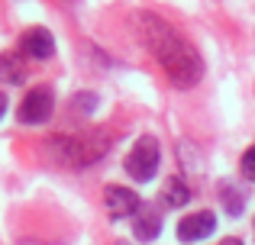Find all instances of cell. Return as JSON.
<instances>
[{
	"label": "cell",
	"instance_id": "cell-1",
	"mask_svg": "<svg viewBox=\"0 0 255 245\" xmlns=\"http://www.w3.org/2000/svg\"><path fill=\"white\" fill-rule=\"evenodd\" d=\"M136 32H139L142 45L152 52V58L162 65V71L168 75V81L178 90H187V87H194V84L200 81L204 62H200L197 49L174 29L168 19H162L158 13L142 10V13H136Z\"/></svg>",
	"mask_w": 255,
	"mask_h": 245
},
{
	"label": "cell",
	"instance_id": "cell-2",
	"mask_svg": "<svg viewBox=\"0 0 255 245\" xmlns=\"http://www.w3.org/2000/svg\"><path fill=\"white\" fill-rule=\"evenodd\" d=\"M49 149L55 152V158L62 164H71V168H84V164H94L110 152V136L100 129H87L78 132V136H62L52 139Z\"/></svg>",
	"mask_w": 255,
	"mask_h": 245
},
{
	"label": "cell",
	"instance_id": "cell-3",
	"mask_svg": "<svg viewBox=\"0 0 255 245\" xmlns=\"http://www.w3.org/2000/svg\"><path fill=\"white\" fill-rule=\"evenodd\" d=\"M158 162H162L158 139L155 136H139L136 145L129 149V155H126V174L132 181H149V177H155Z\"/></svg>",
	"mask_w": 255,
	"mask_h": 245
},
{
	"label": "cell",
	"instance_id": "cell-4",
	"mask_svg": "<svg viewBox=\"0 0 255 245\" xmlns=\"http://www.w3.org/2000/svg\"><path fill=\"white\" fill-rule=\"evenodd\" d=\"M52 110H55V97H52V90L49 87H32L29 94L23 97V103H19V123L39 126V123H45L52 116Z\"/></svg>",
	"mask_w": 255,
	"mask_h": 245
},
{
	"label": "cell",
	"instance_id": "cell-5",
	"mask_svg": "<svg viewBox=\"0 0 255 245\" xmlns=\"http://www.w3.org/2000/svg\"><path fill=\"white\" fill-rule=\"evenodd\" d=\"M52 52H55V39H52V32L42 29V26H32V29H26L23 36H19V55L23 58L45 62V58H52Z\"/></svg>",
	"mask_w": 255,
	"mask_h": 245
},
{
	"label": "cell",
	"instance_id": "cell-6",
	"mask_svg": "<svg viewBox=\"0 0 255 245\" xmlns=\"http://www.w3.org/2000/svg\"><path fill=\"white\" fill-rule=\"evenodd\" d=\"M104 203H107V213H110L113 220H123V216H136V210L142 207V200H139L136 190L120 187V184H113V187H107V190H104Z\"/></svg>",
	"mask_w": 255,
	"mask_h": 245
},
{
	"label": "cell",
	"instance_id": "cell-7",
	"mask_svg": "<svg viewBox=\"0 0 255 245\" xmlns=\"http://www.w3.org/2000/svg\"><path fill=\"white\" fill-rule=\"evenodd\" d=\"M217 229V216L210 210H197V213H187L178 223V239L181 242H200Z\"/></svg>",
	"mask_w": 255,
	"mask_h": 245
},
{
	"label": "cell",
	"instance_id": "cell-8",
	"mask_svg": "<svg viewBox=\"0 0 255 245\" xmlns=\"http://www.w3.org/2000/svg\"><path fill=\"white\" fill-rule=\"evenodd\" d=\"M132 233H136V239L142 242H152L158 233H162V213H158L155 207H139L136 216H132Z\"/></svg>",
	"mask_w": 255,
	"mask_h": 245
},
{
	"label": "cell",
	"instance_id": "cell-9",
	"mask_svg": "<svg viewBox=\"0 0 255 245\" xmlns=\"http://www.w3.org/2000/svg\"><path fill=\"white\" fill-rule=\"evenodd\" d=\"M0 81H3V84H23L26 81V62H23V55H16V52L0 55Z\"/></svg>",
	"mask_w": 255,
	"mask_h": 245
},
{
	"label": "cell",
	"instance_id": "cell-10",
	"mask_svg": "<svg viewBox=\"0 0 255 245\" xmlns=\"http://www.w3.org/2000/svg\"><path fill=\"white\" fill-rule=\"evenodd\" d=\"M187 200H191V187L181 177H168L162 187V203L165 207H184Z\"/></svg>",
	"mask_w": 255,
	"mask_h": 245
},
{
	"label": "cell",
	"instance_id": "cell-11",
	"mask_svg": "<svg viewBox=\"0 0 255 245\" xmlns=\"http://www.w3.org/2000/svg\"><path fill=\"white\" fill-rule=\"evenodd\" d=\"M239 171H243L246 181H255V145H252V149H246L243 162H239Z\"/></svg>",
	"mask_w": 255,
	"mask_h": 245
},
{
	"label": "cell",
	"instance_id": "cell-12",
	"mask_svg": "<svg viewBox=\"0 0 255 245\" xmlns=\"http://www.w3.org/2000/svg\"><path fill=\"white\" fill-rule=\"evenodd\" d=\"M223 200H230V213H233V216H236V213H243V197H239V194H233L230 187L223 190Z\"/></svg>",
	"mask_w": 255,
	"mask_h": 245
},
{
	"label": "cell",
	"instance_id": "cell-13",
	"mask_svg": "<svg viewBox=\"0 0 255 245\" xmlns=\"http://www.w3.org/2000/svg\"><path fill=\"white\" fill-rule=\"evenodd\" d=\"M3 113H6V97L0 94V116H3Z\"/></svg>",
	"mask_w": 255,
	"mask_h": 245
},
{
	"label": "cell",
	"instance_id": "cell-14",
	"mask_svg": "<svg viewBox=\"0 0 255 245\" xmlns=\"http://www.w3.org/2000/svg\"><path fill=\"white\" fill-rule=\"evenodd\" d=\"M220 245H243V242H239V239H223Z\"/></svg>",
	"mask_w": 255,
	"mask_h": 245
}]
</instances>
